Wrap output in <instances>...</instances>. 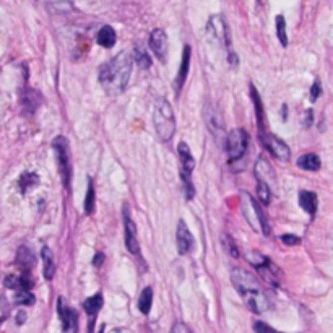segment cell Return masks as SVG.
<instances>
[{
	"instance_id": "obj_22",
	"label": "cell",
	"mask_w": 333,
	"mask_h": 333,
	"mask_svg": "<svg viewBox=\"0 0 333 333\" xmlns=\"http://www.w3.org/2000/svg\"><path fill=\"white\" fill-rule=\"evenodd\" d=\"M298 166L304 171H318L320 169V158L315 153H306L298 159Z\"/></svg>"
},
{
	"instance_id": "obj_19",
	"label": "cell",
	"mask_w": 333,
	"mask_h": 333,
	"mask_svg": "<svg viewBox=\"0 0 333 333\" xmlns=\"http://www.w3.org/2000/svg\"><path fill=\"white\" fill-rule=\"evenodd\" d=\"M299 205L302 207L304 212L309 213L310 216H314L317 212V205H318L317 195L314 192H309V190L299 192Z\"/></svg>"
},
{
	"instance_id": "obj_37",
	"label": "cell",
	"mask_w": 333,
	"mask_h": 333,
	"mask_svg": "<svg viewBox=\"0 0 333 333\" xmlns=\"http://www.w3.org/2000/svg\"><path fill=\"white\" fill-rule=\"evenodd\" d=\"M314 120V111H306V117H304V125H310Z\"/></svg>"
},
{
	"instance_id": "obj_35",
	"label": "cell",
	"mask_w": 333,
	"mask_h": 333,
	"mask_svg": "<svg viewBox=\"0 0 333 333\" xmlns=\"http://www.w3.org/2000/svg\"><path fill=\"white\" fill-rule=\"evenodd\" d=\"M281 241H283L286 245H298L301 242V239L294 234H283L281 236Z\"/></svg>"
},
{
	"instance_id": "obj_16",
	"label": "cell",
	"mask_w": 333,
	"mask_h": 333,
	"mask_svg": "<svg viewBox=\"0 0 333 333\" xmlns=\"http://www.w3.org/2000/svg\"><path fill=\"white\" fill-rule=\"evenodd\" d=\"M189 69H190V46H184V54H182V63H180V69L177 72V77L174 80V90H176V96H179L180 90L184 88L185 80L189 77Z\"/></svg>"
},
{
	"instance_id": "obj_41",
	"label": "cell",
	"mask_w": 333,
	"mask_h": 333,
	"mask_svg": "<svg viewBox=\"0 0 333 333\" xmlns=\"http://www.w3.org/2000/svg\"><path fill=\"white\" fill-rule=\"evenodd\" d=\"M269 333H278V331H275V330H273V328H272V330H270V331H269Z\"/></svg>"
},
{
	"instance_id": "obj_15",
	"label": "cell",
	"mask_w": 333,
	"mask_h": 333,
	"mask_svg": "<svg viewBox=\"0 0 333 333\" xmlns=\"http://www.w3.org/2000/svg\"><path fill=\"white\" fill-rule=\"evenodd\" d=\"M205 119H207V124L210 127V132L215 135V139L218 140L223 137L224 134V122L221 119L220 112L216 111V107L213 104H208L207 109H205Z\"/></svg>"
},
{
	"instance_id": "obj_1",
	"label": "cell",
	"mask_w": 333,
	"mask_h": 333,
	"mask_svg": "<svg viewBox=\"0 0 333 333\" xmlns=\"http://www.w3.org/2000/svg\"><path fill=\"white\" fill-rule=\"evenodd\" d=\"M132 67L134 57L127 50H122L114 59L101 65L98 72V80L107 95L117 96L124 93L128 85L130 75H132Z\"/></svg>"
},
{
	"instance_id": "obj_11",
	"label": "cell",
	"mask_w": 333,
	"mask_h": 333,
	"mask_svg": "<svg viewBox=\"0 0 333 333\" xmlns=\"http://www.w3.org/2000/svg\"><path fill=\"white\" fill-rule=\"evenodd\" d=\"M122 215H124V241H125V247L130 254L139 255L140 254V244L139 239H137V226L130 216V210L128 205H124L122 210Z\"/></svg>"
},
{
	"instance_id": "obj_6",
	"label": "cell",
	"mask_w": 333,
	"mask_h": 333,
	"mask_svg": "<svg viewBox=\"0 0 333 333\" xmlns=\"http://www.w3.org/2000/svg\"><path fill=\"white\" fill-rule=\"evenodd\" d=\"M52 148L55 151L57 164H59V172L62 176V180L65 184V189H70V180H72V156H70V148L69 142L65 137H57L52 143Z\"/></svg>"
},
{
	"instance_id": "obj_34",
	"label": "cell",
	"mask_w": 333,
	"mask_h": 333,
	"mask_svg": "<svg viewBox=\"0 0 333 333\" xmlns=\"http://www.w3.org/2000/svg\"><path fill=\"white\" fill-rule=\"evenodd\" d=\"M171 333H192V330L187 327L184 322H176L174 325H172Z\"/></svg>"
},
{
	"instance_id": "obj_17",
	"label": "cell",
	"mask_w": 333,
	"mask_h": 333,
	"mask_svg": "<svg viewBox=\"0 0 333 333\" xmlns=\"http://www.w3.org/2000/svg\"><path fill=\"white\" fill-rule=\"evenodd\" d=\"M5 286L10 289H18V291H30L34 286V281L30 277V273L21 272V275H10V277H7Z\"/></svg>"
},
{
	"instance_id": "obj_14",
	"label": "cell",
	"mask_w": 333,
	"mask_h": 333,
	"mask_svg": "<svg viewBox=\"0 0 333 333\" xmlns=\"http://www.w3.org/2000/svg\"><path fill=\"white\" fill-rule=\"evenodd\" d=\"M176 244H177V252L180 255H187L193 247V237L192 233L187 228L184 220H179L177 229H176Z\"/></svg>"
},
{
	"instance_id": "obj_18",
	"label": "cell",
	"mask_w": 333,
	"mask_h": 333,
	"mask_svg": "<svg viewBox=\"0 0 333 333\" xmlns=\"http://www.w3.org/2000/svg\"><path fill=\"white\" fill-rule=\"evenodd\" d=\"M34 263H36V257L31 252V249L26 247V245H21L17 254V267L21 272L30 273L33 270Z\"/></svg>"
},
{
	"instance_id": "obj_13",
	"label": "cell",
	"mask_w": 333,
	"mask_h": 333,
	"mask_svg": "<svg viewBox=\"0 0 333 333\" xmlns=\"http://www.w3.org/2000/svg\"><path fill=\"white\" fill-rule=\"evenodd\" d=\"M148 44L150 49L153 50V54L158 57V60L166 63V60H168V36H166V33L158 28L150 34Z\"/></svg>"
},
{
	"instance_id": "obj_20",
	"label": "cell",
	"mask_w": 333,
	"mask_h": 333,
	"mask_svg": "<svg viewBox=\"0 0 333 333\" xmlns=\"http://www.w3.org/2000/svg\"><path fill=\"white\" fill-rule=\"evenodd\" d=\"M41 258H42V265H44V278L46 280H52L54 273H55V262H54V254L47 245L41 249Z\"/></svg>"
},
{
	"instance_id": "obj_40",
	"label": "cell",
	"mask_w": 333,
	"mask_h": 333,
	"mask_svg": "<svg viewBox=\"0 0 333 333\" xmlns=\"http://www.w3.org/2000/svg\"><path fill=\"white\" fill-rule=\"evenodd\" d=\"M25 317H26L25 314H18V323H21V320L25 322Z\"/></svg>"
},
{
	"instance_id": "obj_23",
	"label": "cell",
	"mask_w": 333,
	"mask_h": 333,
	"mask_svg": "<svg viewBox=\"0 0 333 333\" xmlns=\"http://www.w3.org/2000/svg\"><path fill=\"white\" fill-rule=\"evenodd\" d=\"M101 307H103V294L98 293L95 296H91V298H88L85 302H83V309L85 312L91 315L93 318H95L98 315V312L101 310Z\"/></svg>"
},
{
	"instance_id": "obj_36",
	"label": "cell",
	"mask_w": 333,
	"mask_h": 333,
	"mask_svg": "<svg viewBox=\"0 0 333 333\" xmlns=\"http://www.w3.org/2000/svg\"><path fill=\"white\" fill-rule=\"evenodd\" d=\"M320 93H322L320 82H318V80H315L314 85H312V88H310V98H312V101H317V98L320 96Z\"/></svg>"
},
{
	"instance_id": "obj_24",
	"label": "cell",
	"mask_w": 333,
	"mask_h": 333,
	"mask_svg": "<svg viewBox=\"0 0 333 333\" xmlns=\"http://www.w3.org/2000/svg\"><path fill=\"white\" fill-rule=\"evenodd\" d=\"M250 98H252V101H254V107H255V117H257V124H258V128H260V132L262 130H265L263 128V106H262V101H260V95L257 93V90H255V86L254 85H250Z\"/></svg>"
},
{
	"instance_id": "obj_2",
	"label": "cell",
	"mask_w": 333,
	"mask_h": 333,
	"mask_svg": "<svg viewBox=\"0 0 333 333\" xmlns=\"http://www.w3.org/2000/svg\"><path fill=\"white\" fill-rule=\"evenodd\" d=\"M231 281H233L236 291L242 298L244 304L252 312L262 314L272 307L269 294L265 293V289L252 273L242 269H233V272H231Z\"/></svg>"
},
{
	"instance_id": "obj_5",
	"label": "cell",
	"mask_w": 333,
	"mask_h": 333,
	"mask_svg": "<svg viewBox=\"0 0 333 333\" xmlns=\"http://www.w3.org/2000/svg\"><path fill=\"white\" fill-rule=\"evenodd\" d=\"M177 153L180 159V177H182V184H184V192H185V198L192 200L195 195V189L192 184V172L195 169V159L190 153V148L187 147L185 142H180L177 147Z\"/></svg>"
},
{
	"instance_id": "obj_30",
	"label": "cell",
	"mask_w": 333,
	"mask_h": 333,
	"mask_svg": "<svg viewBox=\"0 0 333 333\" xmlns=\"http://www.w3.org/2000/svg\"><path fill=\"white\" fill-rule=\"evenodd\" d=\"M277 34H278L280 42L286 47L288 46V34H286V20L283 15L277 17Z\"/></svg>"
},
{
	"instance_id": "obj_26",
	"label": "cell",
	"mask_w": 333,
	"mask_h": 333,
	"mask_svg": "<svg viewBox=\"0 0 333 333\" xmlns=\"http://www.w3.org/2000/svg\"><path fill=\"white\" fill-rule=\"evenodd\" d=\"M95 205H96L95 184H93V179L88 177V190H86V197H85V213L86 215L95 213Z\"/></svg>"
},
{
	"instance_id": "obj_4",
	"label": "cell",
	"mask_w": 333,
	"mask_h": 333,
	"mask_svg": "<svg viewBox=\"0 0 333 333\" xmlns=\"http://www.w3.org/2000/svg\"><path fill=\"white\" fill-rule=\"evenodd\" d=\"M241 208H242L245 220H247V223L255 231L258 229L260 233L267 237L272 234L270 223H269V220H267L265 213L262 212V208L257 205V202L252 198L247 192H242V195H241Z\"/></svg>"
},
{
	"instance_id": "obj_9",
	"label": "cell",
	"mask_w": 333,
	"mask_h": 333,
	"mask_svg": "<svg viewBox=\"0 0 333 333\" xmlns=\"http://www.w3.org/2000/svg\"><path fill=\"white\" fill-rule=\"evenodd\" d=\"M260 142L263 143V147L270 151V153L280 159V161H289V158H291V150H289L288 145L278 139L277 135L273 134H267L265 130L260 132Z\"/></svg>"
},
{
	"instance_id": "obj_31",
	"label": "cell",
	"mask_w": 333,
	"mask_h": 333,
	"mask_svg": "<svg viewBox=\"0 0 333 333\" xmlns=\"http://www.w3.org/2000/svg\"><path fill=\"white\" fill-rule=\"evenodd\" d=\"M38 174H33V172H26V174L21 176L20 179V189L21 192H26L31 185H38Z\"/></svg>"
},
{
	"instance_id": "obj_7",
	"label": "cell",
	"mask_w": 333,
	"mask_h": 333,
	"mask_svg": "<svg viewBox=\"0 0 333 333\" xmlns=\"http://www.w3.org/2000/svg\"><path fill=\"white\" fill-rule=\"evenodd\" d=\"M249 134L245 132L244 128H233L231 132L226 135V142H224V147H226V153L231 159V163L239 161L245 151L249 148Z\"/></svg>"
},
{
	"instance_id": "obj_3",
	"label": "cell",
	"mask_w": 333,
	"mask_h": 333,
	"mask_svg": "<svg viewBox=\"0 0 333 333\" xmlns=\"http://www.w3.org/2000/svg\"><path fill=\"white\" fill-rule=\"evenodd\" d=\"M153 124L161 142H169L176 134V117L166 98H158L153 111Z\"/></svg>"
},
{
	"instance_id": "obj_12",
	"label": "cell",
	"mask_w": 333,
	"mask_h": 333,
	"mask_svg": "<svg viewBox=\"0 0 333 333\" xmlns=\"http://www.w3.org/2000/svg\"><path fill=\"white\" fill-rule=\"evenodd\" d=\"M57 310H59V317L62 322L63 333H78V314L77 310L69 307L65 299H57Z\"/></svg>"
},
{
	"instance_id": "obj_25",
	"label": "cell",
	"mask_w": 333,
	"mask_h": 333,
	"mask_svg": "<svg viewBox=\"0 0 333 333\" xmlns=\"http://www.w3.org/2000/svg\"><path fill=\"white\" fill-rule=\"evenodd\" d=\"M151 304H153V289L150 286H147L140 293V298H139V309L142 314H150V309H151Z\"/></svg>"
},
{
	"instance_id": "obj_27",
	"label": "cell",
	"mask_w": 333,
	"mask_h": 333,
	"mask_svg": "<svg viewBox=\"0 0 333 333\" xmlns=\"http://www.w3.org/2000/svg\"><path fill=\"white\" fill-rule=\"evenodd\" d=\"M257 198L260 200V204L269 207L272 204V189L270 185L263 182V180L257 179Z\"/></svg>"
},
{
	"instance_id": "obj_33",
	"label": "cell",
	"mask_w": 333,
	"mask_h": 333,
	"mask_svg": "<svg viewBox=\"0 0 333 333\" xmlns=\"http://www.w3.org/2000/svg\"><path fill=\"white\" fill-rule=\"evenodd\" d=\"M34 296L30 291H18L15 294V304H23V306H31L34 304Z\"/></svg>"
},
{
	"instance_id": "obj_29",
	"label": "cell",
	"mask_w": 333,
	"mask_h": 333,
	"mask_svg": "<svg viewBox=\"0 0 333 333\" xmlns=\"http://www.w3.org/2000/svg\"><path fill=\"white\" fill-rule=\"evenodd\" d=\"M134 59H135V62L139 63V67L140 69H150L151 67V59H150V55H148V52L145 49H142V47H137L135 49V55H132Z\"/></svg>"
},
{
	"instance_id": "obj_10",
	"label": "cell",
	"mask_w": 333,
	"mask_h": 333,
	"mask_svg": "<svg viewBox=\"0 0 333 333\" xmlns=\"http://www.w3.org/2000/svg\"><path fill=\"white\" fill-rule=\"evenodd\" d=\"M208 33L213 36L215 41L218 42L220 46L226 47L228 52H231V34H229V28L226 25V21L223 20L221 15H215L210 18L208 26H207Z\"/></svg>"
},
{
	"instance_id": "obj_32",
	"label": "cell",
	"mask_w": 333,
	"mask_h": 333,
	"mask_svg": "<svg viewBox=\"0 0 333 333\" xmlns=\"http://www.w3.org/2000/svg\"><path fill=\"white\" fill-rule=\"evenodd\" d=\"M36 96H39V93L38 91H28L26 95H25V98H23V106L26 107V106H31L30 107V112H34L36 109L39 107V103L36 101Z\"/></svg>"
},
{
	"instance_id": "obj_21",
	"label": "cell",
	"mask_w": 333,
	"mask_h": 333,
	"mask_svg": "<svg viewBox=\"0 0 333 333\" xmlns=\"http://www.w3.org/2000/svg\"><path fill=\"white\" fill-rule=\"evenodd\" d=\"M96 41H98V44L99 46H103V47H106V49H111L114 44H115V31L112 30L111 26H103L101 30L98 31V38H96Z\"/></svg>"
},
{
	"instance_id": "obj_38",
	"label": "cell",
	"mask_w": 333,
	"mask_h": 333,
	"mask_svg": "<svg viewBox=\"0 0 333 333\" xmlns=\"http://www.w3.org/2000/svg\"><path fill=\"white\" fill-rule=\"evenodd\" d=\"M228 60H229L231 65H234V67L239 63V59H237V55H236L234 50H231V52H228Z\"/></svg>"
},
{
	"instance_id": "obj_8",
	"label": "cell",
	"mask_w": 333,
	"mask_h": 333,
	"mask_svg": "<svg viewBox=\"0 0 333 333\" xmlns=\"http://www.w3.org/2000/svg\"><path fill=\"white\" fill-rule=\"evenodd\" d=\"M247 262L254 267L255 270L260 272V275L272 283L273 286L278 285V277H280V270L278 267H275L272 263V260L269 257H265L263 254H260V252H249L247 254Z\"/></svg>"
},
{
	"instance_id": "obj_28",
	"label": "cell",
	"mask_w": 333,
	"mask_h": 333,
	"mask_svg": "<svg viewBox=\"0 0 333 333\" xmlns=\"http://www.w3.org/2000/svg\"><path fill=\"white\" fill-rule=\"evenodd\" d=\"M221 244H223V249L226 250V254L234 257V258H239L241 257V252H239V247L236 245V241L233 237H231L228 233H223L221 234Z\"/></svg>"
},
{
	"instance_id": "obj_39",
	"label": "cell",
	"mask_w": 333,
	"mask_h": 333,
	"mask_svg": "<svg viewBox=\"0 0 333 333\" xmlns=\"http://www.w3.org/2000/svg\"><path fill=\"white\" fill-rule=\"evenodd\" d=\"M103 260H104V255L103 254H96V257H95V267H99V263H103Z\"/></svg>"
}]
</instances>
